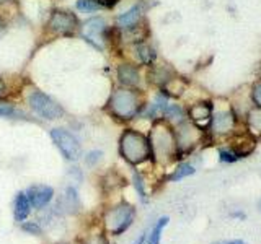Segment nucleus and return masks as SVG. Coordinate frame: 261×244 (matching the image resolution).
<instances>
[{
  "label": "nucleus",
  "mask_w": 261,
  "mask_h": 244,
  "mask_svg": "<svg viewBox=\"0 0 261 244\" xmlns=\"http://www.w3.org/2000/svg\"><path fill=\"white\" fill-rule=\"evenodd\" d=\"M149 142L152 148V157L160 163H168L179 153L176 135L165 120L155 122V126L150 130Z\"/></svg>",
  "instance_id": "f257e3e1"
},
{
  "label": "nucleus",
  "mask_w": 261,
  "mask_h": 244,
  "mask_svg": "<svg viewBox=\"0 0 261 244\" xmlns=\"http://www.w3.org/2000/svg\"><path fill=\"white\" fill-rule=\"evenodd\" d=\"M119 153L130 165H141L152 157L150 142L144 134L127 129L119 138Z\"/></svg>",
  "instance_id": "f03ea898"
},
{
  "label": "nucleus",
  "mask_w": 261,
  "mask_h": 244,
  "mask_svg": "<svg viewBox=\"0 0 261 244\" xmlns=\"http://www.w3.org/2000/svg\"><path fill=\"white\" fill-rule=\"evenodd\" d=\"M108 108L113 116H116L118 119L122 120H129L141 109V100H139V95L134 89L119 88L111 95Z\"/></svg>",
  "instance_id": "7ed1b4c3"
},
{
  "label": "nucleus",
  "mask_w": 261,
  "mask_h": 244,
  "mask_svg": "<svg viewBox=\"0 0 261 244\" xmlns=\"http://www.w3.org/2000/svg\"><path fill=\"white\" fill-rule=\"evenodd\" d=\"M136 210L129 203H119L114 208H110L105 215V226L111 234L118 236L124 233L127 228L133 225Z\"/></svg>",
  "instance_id": "20e7f679"
},
{
  "label": "nucleus",
  "mask_w": 261,
  "mask_h": 244,
  "mask_svg": "<svg viewBox=\"0 0 261 244\" xmlns=\"http://www.w3.org/2000/svg\"><path fill=\"white\" fill-rule=\"evenodd\" d=\"M28 103L41 117H44L47 120H54V119H59L64 116V109L61 106L54 100H51L47 95L41 93V92H33L28 96Z\"/></svg>",
  "instance_id": "39448f33"
},
{
  "label": "nucleus",
  "mask_w": 261,
  "mask_h": 244,
  "mask_svg": "<svg viewBox=\"0 0 261 244\" xmlns=\"http://www.w3.org/2000/svg\"><path fill=\"white\" fill-rule=\"evenodd\" d=\"M51 137L54 143L57 145V148L62 151V155L70 161H75L80 158L82 155V146L79 143V140L73 137L70 132L64 129H53L51 130Z\"/></svg>",
  "instance_id": "423d86ee"
},
{
  "label": "nucleus",
  "mask_w": 261,
  "mask_h": 244,
  "mask_svg": "<svg viewBox=\"0 0 261 244\" xmlns=\"http://www.w3.org/2000/svg\"><path fill=\"white\" fill-rule=\"evenodd\" d=\"M79 26L77 16L70 12H54L47 23V29L54 35H72Z\"/></svg>",
  "instance_id": "0eeeda50"
},
{
  "label": "nucleus",
  "mask_w": 261,
  "mask_h": 244,
  "mask_svg": "<svg viewBox=\"0 0 261 244\" xmlns=\"http://www.w3.org/2000/svg\"><path fill=\"white\" fill-rule=\"evenodd\" d=\"M176 135V143H178V150H186L190 151L193 150V146L196 143H199L202 138V132L198 126L191 124V122H181L178 126V130L175 132Z\"/></svg>",
  "instance_id": "6e6552de"
},
{
  "label": "nucleus",
  "mask_w": 261,
  "mask_h": 244,
  "mask_svg": "<svg viewBox=\"0 0 261 244\" xmlns=\"http://www.w3.org/2000/svg\"><path fill=\"white\" fill-rule=\"evenodd\" d=\"M235 127V114L230 108L227 109H217L212 112L211 117V130L216 135H227L230 134Z\"/></svg>",
  "instance_id": "1a4fd4ad"
},
{
  "label": "nucleus",
  "mask_w": 261,
  "mask_h": 244,
  "mask_svg": "<svg viewBox=\"0 0 261 244\" xmlns=\"http://www.w3.org/2000/svg\"><path fill=\"white\" fill-rule=\"evenodd\" d=\"M214 106L211 101H198L190 108V119L196 126H206L211 122Z\"/></svg>",
  "instance_id": "9d476101"
},
{
  "label": "nucleus",
  "mask_w": 261,
  "mask_h": 244,
  "mask_svg": "<svg viewBox=\"0 0 261 244\" xmlns=\"http://www.w3.org/2000/svg\"><path fill=\"white\" fill-rule=\"evenodd\" d=\"M27 195H28V199H30L31 207L43 208L44 205H47V203L51 202L53 195H54V191L49 186H33V187H30V189H28Z\"/></svg>",
  "instance_id": "9b49d317"
},
{
  "label": "nucleus",
  "mask_w": 261,
  "mask_h": 244,
  "mask_svg": "<svg viewBox=\"0 0 261 244\" xmlns=\"http://www.w3.org/2000/svg\"><path fill=\"white\" fill-rule=\"evenodd\" d=\"M105 29H106V24H105V20L103 18H92V20H88L85 23V26H84V36L88 41H92V43L96 47H101L98 41L103 38Z\"/></svg>",
  "instance_id": "f8f14e48"
},
{
  "label": "nucleus",
  "mask_w": 261,
  "mask_h": 244,
  "mask_svg": "<svg viewBox=\"0 0 261 244\" xmlns=\"http://www.w3.org/2000/svg\"><path fill=\"white\" fill-rule=\"evenodd\" d=\"M118 78L124 86H137L141 77H139V70L130 64H122L118 69Z\"/></svg>",
  "instance_id": "ddd939ff"
},
{
  "label": "nucleus",
  "mask_w": 261,
  "mask_h": 244,
  "mask_svg": "<svg viewBox=\"0 0 261 244\" xmlns=\"http://www.w3.org/2000/svg\"><path fill=\"white\" fill-rule=\"evenodd\" d=\"M142 13H144V5H142V4L134 5L133 8H129L127 12H124L122 15H119V18H118L119 26H122V28H130V26H134V24H137L139 20H141Z\"/></svg>",
  "instance_id": "4468645a"
},
{
  "label": "nucleus",
  "mask_w": 261,
  "mask_h": 244,
  "mask_svg": "<svg viewBox=\"0 0 261 244\" xmlns=\"http://www.w3.org/2000/svg\"><path fill=\"white\" fill-rule=\"evenodd\" d=\"M30 207H31V203H30L28 195L24 192H20L15 199V218L18 220V222H24L30 215Z\"/></svg>",
  "instance_id": "2eb2a0df"
},
{
  "label": "nucleus",
  "mask_w": 261,
  "mask_h": 244,
  "mask_svg": "<svg viewBox=\"0 0 261 244\" xmlns=\"http://www.w3.org/2000/svg\"><path fill=\"white\" fill-rule=\"evenodd\" d=\"M247 129L251 137H261V108H253L247 116Z\"/></svg>",
  "instance_id": "dca6fc26"
},
{
  "label": "nucleus",
  "mask_w": 261,
  "mask_h": 244,
  "mask_svg": "<svg viewBox=\"0 0 261 244\" xmlns=\"http://www.w3.org/2000/svg\"><path fill=\"white\" fill-rule=\"evenodd\" d=\"M149 77H150V81L155 85H159V86H165L168 81L175 77V73L173 70H170L168 67H155L150 70L149 73Z\"/></svg>",
  "instance_id": "f3484780"
},
{
  "label": "nucleus",
  "mask_w": 261,
  "mask_h": 244,
  "mask_svg": "<svg viewBox=\"0 0 261 244\" xmlns=\"http://www.w3.org/2000/svg\"><path fill=\"white\" fill-rule=\"evenodd\" d=\"M136 52H137L139 60H141L142 64H152L155 60V57H157V54H155V51H153V47H150L149 44H145V43H137L136 44Z\"/></svg>",
  "instance_id": "a211bd4d"
},
{
  "label": "nucleus",
  "mask_w": 261,
  "mask_h": 244,
  "mask_svg": "<svg viewBox=\"0 0 261 244\" xmlns=\"http://www.w3.org/2000/svg\"><path fill=\"white\" fill-rule=\"evenodd\" d=\"M168 225V217H162L157 223H155V226L152 228L150 234H147V241L145 244H160V238H162V231L163 228H165Z\"/></svg>",
  "instance_id": "6ab92c4d"
},
{
  "label": "nucleus",
  "mask_w": 261,
  "mask_h": 244,
  "mask_svg": "<svg viewBox=\"0 0 261 244\" xmlns=\"http://www.w3.org/2000/svg\"><path fill=\"white\" fill-rule=\"evenodd\" d=\"M185 88H186V81L183 78H178V77H173L165 86H163V89H165V92H168L171 96L181 95L185 92Z\"/></svg>",
  "instance_id": "aec40b11"
},
{
  "label": "nucleus",
  "mask_w": 261,
  "mask_h": 244,
  "mask_svg": "<svg viewBox=\"0 0 261 244\" xmlns=\"http://www.w3.org/2000/svg\"><path fill=\"white\" fill-rule=\"evenodd\" d=\"M191 174H194V168L190 165V163H181V165H178L173 173L168 176V179L170 181H179V179H185Z\"/></svg>",
  "instance_id": "412c9836"
},
{
  "label": "nucleus",
  "mask_w": 261,
  "mask_h": 244,
  "mask_svg": "<svg viewBox=\"0 0 261 244\" xmlns=\"http://www.w3.org/2000/svg\"><path fill=\"white\" fill-rule=\"evenodd\" d=\"M163 117L168 120H181L183 119V109L178 104H168L163 111Z\"/></svg>",
  "instance_id": "4be33fe9"
},
{
  "label": "nucleus",
  "mask_w": 261,
  "mask_h": 244,
  "mask_svg": "<svg viewBox=\"0 0 261 244\" xmlns=\"http://www.w3.org/2000/svg\"><path fill=\"white\" fill-rule=\"evenodd\" d=\"M219 158H220V161H224V163H235V161L240 160V157L230 148V146L219 148Z\"/></svg>",
  "instance_id": "5701e85b"
},
{
  "label": "nucleus",
  "mask_w": 261,
  "mask_h": 244,
  "mask_svg": "<svg viewBox=\"0 0 261 244\" xmlns=\"http://www.w3.org/2000/svg\"><path fill=\"white\" fill-rule=\"evenodd\" d=\"M65 202H67V208H73L77 210L79 207V195L75 192V189H72V187H69L67 191H65Z\"/></svg>",
  "instance_id": "b1692460"
},
{
  "label": "nucleus",
  "mask_w": 261,
  "mask_h": 244,
  "mask_svg": "<svg viewBox=\"0 0 261 244\" xmlns=\"http://www.w3.org/2000/svg\"><path fill=\"white\" fill-rule=\"evenodd\" d=\"M133 179H134V187H136V191H137V194H139V197H141V200L145 203V202H147V194H145V189H144V181H142L141 174H139V173H134Z\"/></svg>",
  "instance_id": "393cba45"
},
{
  "label": "nucleus",
  "mask_w": 261,
  "mask_h": 244,
  "mask_svg": "<svg viewBox=\"0 0 261 244\" xmlns=\"http://www.w3.org/2000/svg\"><path fill=\"white\" fill-rule=\"evenodd\" d=\"M98 7H100V4L96 0H79L77 2V8L82 12H95Z\"/></svg>",
  "instance_id": "a878e982"
},
{
  "label": "nucleus",
  "mask_w": 261,
  "mask_h": 244,
  "mask_svg": "<svg viewBox=\"0 0 261 244\" xmlns=\"http://www.w3.org/2000/svg\"><path fill=\"white\" fill-rule=\"evenodd\" d=\"M251 100L256 108H261V80L255 81L251 86Z\"/></svg>",
  "instance_id": "bb28decb"
},
{
  "label": "nucleus",
  "mask_w": 261,
  "mask_h": 244,
  "mask_svg": "<svg viewBox=\"0 0 261 244\" xmlns=\"http://www.w3.org/2000/svg\"><path fill=\"white\" fill-rule=\"evenodd\" d=\"M15 114H16V111H15L13 106L7 104V103H0V116H2V117H12V116H15Z\"/></svg>",
  "instance_id": "cd10ccee"
},
{
  "label": "nucleus",
  "mask_w": 261,
  "mask_h": 244,
  "mask_svg": "<svg viewBox=\"0 0 261 244\" xmlns=\"http://www.w3.org/2000/svg\"><path fill=\"white\" fill-rule=\"evenodd\" d=\"M84 244H108V239L103 234H95L92 238H88Z\"/></svg>",
  "instance_id": "c85d7f7f"
},
{
  "label": "nucleus",
  "mask_w": 261,
  "mask_h": 244,
  "mask_svg": "<svg viewBox=\"0 0 261 244\" xmlns=\"http://www.w3.org/2000/svg\"><path fill=\"white\" fill-rule=\"evenodd\" d=\"M100 160H101V151H92V153H90L88 157H87V163H88L90 166L96 165V163L100 161Z\"/></svg>",
  "instance_id": "c756f323"
},
{
  "label": "nucleus",
  "mask_w": 261,
  "mask_h": 244,
  "mask_svg": "<svg viewBox=\"0 0 261 244\" xmlns=\"http://www.w3.org/2000/svg\"><path fill=\"white\" fill-rule=\"evenodd\" d=\"M23 230H27V231H31V233H39V226L36 223H24L23 225Z\"/></svg>",
  "instance_id": "7c9ffc66"
},
{
  "label": "nucleus",
  "mask_w": 261,
  "mask_h": 244,
  "mask_svg": "<svg viewBox=\"0 0 261 244\" xmlns=\"http://www.w3.org/2000/svg\"><path fill=\"white\" fill-rule=\"evenodd\" d=\"M96 2L100 4V5H103V7H108V8H111V7L116 5V4L119 2V0H96Z\"/></svg>",
  "instance_id": "2f4dec72"
},
{
  "label": "nucleus",
  "mask_w": 261,
  "mask_h": 244,
  "mask_svg": "<svg viewBox=\"0 0 261 244\" xmlns=\"http://www.w3.org/2000/svg\"><path fill=\"white\" fill-rule=\"evenodd\" d=\"M214 244H245L242 239H232V241H220V242H214Z\"/></svg>",
  "instance_id": "473e14b6"
},
{
  "label": "nucleus",
  "mask_w": 261,
  "mask_h": 244,
  "mask_svg": "<svg viewBox=\"0 0 261 244\" xmlns=\"http://www.w3.org/2000/svg\"><path fill=\"white\" fill-rule=\"evenodd\" d=\"M147 241V233H144V234H141V238H139L134 244H144Z\"/></svg>",
  "instance_id": "72a5a7b5"
},
{
  "label": "nucleus",
  "mask_w": 261,
  "mask_h": 244,
  "mask_svg": "<svg viewBox=\"0 0 261 244\" xmlns=\"http://www.w3.org/2000/svg\"><path fill=\"white\" fill-rule=\"evenodd\" d=\"M4 92H5V85H4V81L0 80V95H4Z\"/></svg>",
  "instance_id": "f704fd0d"
},
{
  "label": "nucleus",
  "mask_w": 261,
  "mask_h": 244,
  "mask_svg": "<svg viewBox=\"0 0 261 244\" xmlns=\"http://www.w3.org/2000/svg\"><path fill=\"white\" fill-rule=\"evenodd\" d=\"M0 28H2V20H0Z\"/></svg>",
  "instance_id": "c9c22d12"
}]
</instances>
